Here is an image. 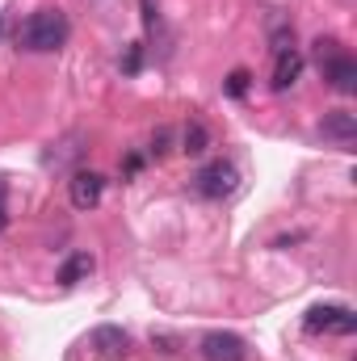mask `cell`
I'll return each instance as SVG.
<instances>
[{
  "instance_id": "cell-1",
  "label": "cell",
  "mask_w": 357,
  "mask_h": 361,
  "mask_svg": "<svg viewBox=\"0 0 357 361\" xmlns=\"http://www.w3.org/2000/svg\"><path fill=\"white\" fill-rule=\"evenodd\" d=\"M68 17L59 13V8H38V13H30L25 21H21V30H17V42L25 47V51H38V55H47V51H59L63 42H68Z\"/></svg>"
},
{
  "instance_id": "cell-2",
  "label": "cell",
  "mask_w": 357,
  "mask_h": 361,
  "mask_svg": "<svg viewBox=\"0 0 357 361\" xmlns=\"http://www.w3.org/2000/svg\"><path fill=\"white\" fill-rule=\"evenodd\" d=\"M315 63H320L324 80L337 92H345V97L357 92V59L337 42V38H320V42H315Z\"/></svg>"
},
{
  "instance_id": "cell-3",
  "label": "cell",
  "mask_w": 357,
  "mask_h": 361,
  "mask_svg": "<svg viewBox=\"0 0 357 361\" xmlns=\"http://www.w3.org/2000/svg\"><path fill=\"white\" fill-rule=\"evenodd\" d=\"M236 185H240V173H236V164H227V160H210L198 177H193V189L202 193V197H231L236 193Z\"/></svg>"
},
{
  "instance_id": "cell-4",
  "label": "cell",
  "mask_w": 357,
  "mask_h": 361,
  "mask_svg": "<svg viewBox=\"0 0 357 361\" xmlns=\"http://www.w3.org/2000/svg\"><path fill=\"white\" fill-rule=\"evenodd\" d=\"M357 328V315L345 302H320L307 311V332H337V336H349Z\"/></svg>"
},
{
  "instance_id": "cell-5",
  "label": "cell",
  "mask_w": 357,
  "mask_h": 361,
  "mask_svg": "<svg viewBox=\"0 0 357 361\" xmlns=\"http://www.w3.org/2000/svg\"><path fill=\"white\" fill-rule=\"evenodd\" d=\"M198 353L206 361H248V345L236 332H206Z\"/></svg>"
},
{
  "instance_id": "cell-6",
  "label": "cell",
  "mask_w": 357,
  "mask_h": 361,
  "mask_svg": "<svg viewBox=\"0 0 357 361\" xmlns=\"http://www.w3.org/2000/svg\"><path fill=\"white\" fill-rule=\"evenodd\" d=\"M89 349L105 361H122L131 353V336H126L122 328H114V324H101V328L89 332Z\"/></svg>"
},
{
  "instance_id": "cell-7",
  "label": "cell",
  "mask_w": 357,
  "mask_h": 361,
  "mask_svg": "<svg viewBox=\"0 0 357 361\" xmlns=\"http://www.w3.org/2000/svg\"><path fill=\"white\" fill-rule=\"evenodd\" d=\"M101 193H105V177L92 173V169H80V173H72V180H68V197H72L76 210H92L101 202Z\"/></svg>"
},
{
  "instance_id": "cell-8",
  "label": "cell",
  "mask_w": 357,
  "mask_h": 361,
  "mask_svg": "<svg viewBox=\"0 0 357 361\" xmlns=\"http://www.w3.org/2000/svg\"><path fill=\"white\" fill-rule=\"evenodd\" d=\"M298 76H303V55L290 47V51H277V63H273V89L286 92L298 85Z\"/></svg>"
},
{
  "instance_id": "cell-9",
  "label": "cell",
  "mask_w": 357,
  "mask_h": 361,
  "mask_svg": "<svg viewBox=\"0 0 357 361\" xmlns=\"http://www.w3.org/2000/svg\"><path fill=\"white\" fill-rule=\"evenodd\" d=\"M324 135L349 147V143H353V139H357V118H353V114H349V109H332V114L324 118Z\"/></svg>"
},
{
  "instance_id": "cell-10",
  "label": "cell",
  "mask_w": 357,
  "mask_h": 361,
  "mask_svg": "<svg viewBox=\"0 0 357 361\" xmlns=\"http://www.w3.org/2000/svg\"><path fill=\"white\" fill-rule=\"evenodd\" d=\"M92 273V257L89 252H72L68 261H63V269H59V281L63 286H76V281H85Z\"/></svg>"
},
{
  "instance_id": "cell-11",
  "label": "cell",
  "mask_w": 357,
  "mask_h": 361,
  "mask_svg": "<svg viewBox=\"0 0 357 361\" xmlns=\"http://www.w3.org/2000/svg\"><path fill=\"white\" fill-rule=\"evenodd\" d=\"M206 147H210V130H206L202 122H189L185 135H181V152H185V156H202Z\"/></svg>"
},
{
  "instance_id": "cell-12",
  "label": "cell",
  "mask_w": 357,
  "mask_h": 361,
  "mask_svg": "<svg viewBox=\"0 0 357 361\" xmlns=\"http://www.w3.org/2000/svg\"><path fill=\"white\" fill-rule=\"evenodd\" d=\"M76 143H80V135H72V139H63V143H59L63 152H47V169H59V164H68L72 156H80L85 147H76Z\"/></svg>"
},
{
  "instance_id": "cell-13",
  "label": "cell",
  "mask_w": 357,
  "mask_h": 361,
  "mask_svg": "<svg viewBox=\"0 0 357 361\" xmlns=\"http://www.w3.org/2000/svg\"><path fill=\"white\" fill-rule=\"evenodd\" d=\"M248 80H253V76H248L244 68H236V72L227 76V97H244V92H248Z\"/></svg>"
},
{
  "instance_id": "cell-14",
  "label": "cell",
  "mask_w": 357,
  "mask_h": 361,
  "mask_svg": "<svg viewBox=\"0 0 357 361\" xmlns=\"http://www.w3.org/2000/svg\"><path fill=\"white\" fill-rule=\"evenodd\" d=\"M169 143H173V130H169V126H160V130L152 135V156H164V152H169Z\"/></svg>"
},
{
  "instance_id": "cell-15",
  "label": "cell",
  "mask_w": 357,
  "mask_h": 361,
  "mask_svg": "<svg viewBox=\"0 0 357 361\" xmlns=\"http://www.w3.org/2000/svg\"><path fill=\"white\" fill-rule=\"evenodd\" d=\"M8 227V185L0 180V231Z\"/></svg>"
}]
</instances>
